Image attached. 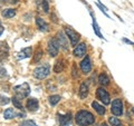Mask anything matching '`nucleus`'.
Returning <instances> with one entry per match:
<instances>
[{"mask_svg": "<svg viewBox=\"0 0 134 126\" xmlns=\"http://www.w3.org/2000/svg\"><path fill=\"white\" fill-rule=\"evenodd\" d=\"M75 119H76V124L79 126H88V125L94 124V122H95L94 115L91 112L85 111V110L77 112L76 116H75Z\"/></svg>", "mask_w": 134, "mask_h": 126, "instance_id": "nucleus-1", "label": "nucleus"}, {"mask_svg": "<svg viewBox=\"0 0 134 126\" xmlns=\"http://www.w3.org/2000/svg\"><path fill=\"white\" fill-rule=\"evenodd\" d=\"M49 74H50V66L47 62L38 66L34 70V77L37 79H45L46 77L49 76Z\"/></svg>", "mask_w": 134, "mask_h": 126, "instance_id": "nucleus-2", "label": "nucleus"}, {"mask_svg": "<svg viewBox=\"0 0 134 126\" xmlns=\"http://www.w3.org/2000/svg\"><path fill=\"white\" fill-rule=\"evenodd\" d=\"M14 93L16 94V97L17 98H25L30 94V87L27 83H24L23 85H18L14 87Z\"/></svg>", "mask_w": 134, "mask_h": 126, "instance_id": "nucleus-3", "label": "nucleus"}, {"mask_svg": "<svg viewBox=\"0 0 134 126\" xmlns=\"http://www.w3.org/2000/svg\"><path fill=\"white\" fill-rule=\"evenodd\" d=\"M111 112L113 115L115 116H122L123 115V102L122 99L116 98L112 102V108Z\"/></svg>", "mask_w": 134, "mask_h": 126, "instance_id": "nucleus-4", "label": "nucleus"}, {"mask_svg": "<svg viewBox=\"0 0 134 126\" xmlns=\"http://www.w3.org/2000/svg\"><path fill=\"white\" fill-rule=\"evenodd\" d=\"M48 54L52 57H56L58 55V51H59V43L56 38H52L49 41H48Z\"/></svg>", "mask_w": 134, "mask_h": 126, "instance_id": "nucleus-5", "label": "nucleus"}, {"mask_svg": "<svg viewBox=\"0 0 134 126\" xmlns=\"http://www.w3.org/2000/svg\"><path fill=\"white\" fill-rule=\"evenodd\" d=\"M65 33L66 36L68 37V39L70 41V45L72 46H76L78 44L79 41V35L74 30V29H72L70 27H65Z\"/></svg>", "mask_w": 134, "mask_h": 126, "instance_id": "nucleus-6", "label": "nucleus"}, {"mask_svg": "<svg viewBox=\"0 0 134 126\" xmlns=\"http://www.w3.org/2000/svg\"><path fill=\"white\" fill-rule=\"evenodd\" d=\"M96 97H97L104 105H108V104L111 103L110 95H108V93L106 91V89L104 87L97 88V90H96Z\"/></svg>", "mask_w": 134, "mask_h": 126, "instance_id": "nucleus-7", "label": "nucleus"}, {"mask_svg": "<svg viewBox=\"0 0 134 126\" xmlns=\"http://www.w3.org/2000/svg\"><path fill=\"white\" fill-rule=\"evenodd\" d=\"M81 69L83 71V74L88 75L92 71V61L90 56H85V58L81 61Z\"/></svg>", "mask_w": 134, "mask_h": 126, "instance_id": "nucleus-8", "label": "nucleus"}, {"mask_svg": "<svg viewBox=\"0 0 134 126\" xmlns=\"http://www.w3.org/2000/svg\"><path fill=\"white\" fill-rule=\"evenodd\" d=\"M57 117H58L59 126H69L70 125V122H72V114H70V112L66 113L65 115L57 114Z\"/></svg>", "mask_w": 134, "mask_h": 126, "instance_id": "nucleus-9", "label": "nucleus"}, {"mask_svg": "<svg viewBox=\"0 0 134 126\" xmlns=\"http://www.w3.org/2000/svg\"><path fill=\"white\" fill-rule=\"evenodd\" d=\"M86 50H87V47H86V44L85 43H81L79 45H77L75 47L74 51H73V55L75 57H83L86 55Z\"/></svg>", "mask_w": 134, "mask_h": 126, "instance_id": "nucleus-10", "label": "nucleus"}, {"mask_svg": "<svg viewBox=\"0 0 134 126\" xmlns=\"http://www.w3.org/2000/svg\"><path fill=\"white\" fill-rule=\"evenodd\" d=\"M56 39L58 40V43H59V46H62L63 49H64V50H68L69 46H68V43H67V37L65 36L64 32H63V31L57 32Z\"/></svg>", "mask_w": 134, "mask_h": 126, "instance_id": "nucleus-11", "label": "nucleus"}, {"mask_svg": "<svg viewBox=\"0 0 134 126\" xmlns=\"http://www.w3.org/2000/svg\"><path fill=\"white\" fill-rule=\"evenodd\" d=\"M39 107V103L36 98H29L27 99V103H26V108L29 112H36Z\"/></svg>", "mask_w": 134, "mask_h": 126, "instance_id": "nucleus-12", "label": "nucleus"}, {"mask_svg": "<svg viewBox=\"0 0 134 126\" xmlns=\"http://www.w3.org/2000/svg\"><path fill=\"white\" fill-rule=\"evenodd\" d=\"M9 55V48L5 41H0V61L3 60Z\"/></svg>", "mask_w": 134, "mask_h": 126, "instance_id": "nucleus-13", "label": "nucleus"}, {"mask_svg": "<svg viewBox=\"0 0 134 126\" xmlns=\"http://www.w3.org/2000/svg\"><path fill=\"white\" fill-rule=\"evenodd\" d=\"M36 25H37V27H38L39 30L43 31V32L48 31V29H49L47 22H46L43 18H40V17H37L36 18Z\"/></svg>", "mask_w": 134, "mask_h": 126, "instance_id": "nucleus-14", "label": "nucleus"}, {"mask_svg": "<svg viewBox=\"0 0 134 126\" xmlns=\"http://www.w3.org/2000/svg\"><path fill=\"white\" fill-rule=\"evenodd\" d=\"M65 66H66L65 59L60 58V59H58V60L56 61L55 66H54V71H55V73H57V74H58V73H62V71L65 69Z\"/></svg>", "mask_w": 134, "mask_h": 126, "instance_id": "nucleus-15", "label": "nucleus"}, {"mask_svg": "<svg viewBox=\"0 0 134 126\" xmlns=\"http://www.w3.org/2000/svg\"><path fill=\"white\" fill-rule=\"evenodd\" d=\"M87 95H88V84L84 82L81 84V87H79V97L86 98Z\"/></svg>", "mask_w": 134, "mask_h": 126, "instance_id": "nucleus-16", "label": "nucleus"}, {"mask_svg": "<svg viewBox=\"0 0 134 126\" xmlns=\"http://www.w3.org/2000/svg\"><path fill=\"white\" fill-rule=\"evenodd\" d=\"M31 53H32L31 47L24 48L18 54V59H25V58H29V57L31 56Z\"/></svg>", "mask_w": 134, "mask_h": 126, "instance_id": "nucleus-17", "label": "nucleus"}, {"mask_svg": "<svg viewBox=\"0 0 134 126\" xmlns=\"http://www.w3.org/2000/svg\"><path fill=\"white\" fill-rule=\"evenodd\" d=\"M91 16H92V19H93V29H94V32L96 33V36L98 37V38H100V39H103L104 37H103V35L100 33V31H99V27H98V25H97V22H96V19H95V16L93 15V12L91 11Z\"/></svg>", "mask_w": 134, "mask_h": 126, "instance_id": "nucleus-18", "label": "nucleus"}, {"mask_svg": "<svg viewBox=\"0 0 134 126\" xmlns=\"http://www.w3.org/2000/svg\"><path fill=\"white\" fill-rule=\"evenodd\" d=\"M17 116V113L15 112L14 108H7V110L3 112V117L5 119H12Z\"/></svg>", "mask_w": 134, "mask_h": 126, "instance_id": "nucleus-19", "label": "nucleus"}, {"mask_svg": "<svg viewBox=\"0 0 134 126\" xmlns=\"http://www.w3.org/2000/svg\"><path fill=\"white\" fill-rule=\"evenodd\" d=\"M98 83L102 86H108L110 85V78H108V76L105 73H102L98 76Z\"/></svg>", "mask_w": 134, "mask_h": 126, "instance_id": "nucleus-20", "label": "nucleus"}, {"mask_svg": "<svg viewBox=\"0 0 134 126\" xmlns=\"http://www.w3.org/2000/svg\"><path fill=\"white\" fill-rule=\"evenodd\" d=\"M1 15H2L3 18L10 19V18H12V17H15V16H16V10H15V9H11V8H8V9L2 10Z\"/></svg>", "mask_w": 134, "mask_h": 126, "instance_id": "nucleus-21", "label": "nucleus"}, {"mask_svg": "<svg viewBox=\"0 0 134 126\" xmlns=\"http://www.w3.org/2000/svg\"><path fill=\"white\" fill-rule=\"evenodd\" d=\"M92 107H93L94 110L97 112L98 115H104V114H105V108H104V106L99 105L97 102H93V103H92Z\"/></svg>", "mask_w": 134, "mask_h": 126, "instance_id": "nucleus-22", "label": "nucleus"}, {"mask_svg": "<svg viewBox=\"0 0 134 126\" xmlns=\"http://www.w3.org/2000/svg\"><path fill=\"white\" fill-rule=\"evenodd\" d=\"M40 1V5L38 3V7L41 8V10H43L45 14H48L49 12V1L48 0H39Z\"/></svg>", "mask_w": 134, "mask_h": 126, "instance_id": "nucleus-23", "label": "nucleus"}, {"mask_svg": "<svg viewBox=\"0 0 134 126\" xmlns=\"http://www.w3.org/2000/svg\"><path fill=\"white\" fill-rule=\"evenodd\" d=\"M59 100H60V96L59 95H50L48 97V102H49V104L52 105V106H55L56 104L59 103Z\"/></svg>", "mask_w": 134, "mask_h": 126, "instance_id": "nucleus-24", "label": "nucleus"}, {"mask_svg": "<svg viewBox=\"0 0 134 126\" xmlns=\"http://www.w3.org/2000/svg\"><path fill=\"white\" fill-rule=\"evenodd\" d=\"M11 102H12V104H14V106H15V107H17L18 110H20V111H23V110H24L23 104L20 103V99H19V98H17L16 96H15V97H12V98H11Z\"/></svg>", "mask_w": 134, "mask_h": 126, "instance_id": "nucleus-25", "label": "nucleus"}, {"mask_svg": "<svg viewBox=\"0 0 134 126\" xmlns=\"http://www.w3.org/2000/svg\"><path fill=\"white\" fill-rule=\"evenodd\" d=\"M108 123H110L112 126H123L122 122H121L120 119H117L116 117H112V116L108 118Z\"/></svg>", "mask_w": 134, "mask_h": 126, "instance_id": "nucleus-26", "label": "nucleus"}, {"mask_svg": "<svg viewBox=\"0 0 134 126\" xmlns=\"http://www.w3.org/2000/svg\"><path fill=\"white\" fill-rule=\"evenodd\" d=\"M41 56H43V50H41V49H38V50H37V53H36V55H35V57H34V59H32L34 64H37V62L40 60Z\"/></svg>", "mask_w": 134, "mask_h": 126, "instance_id": "nucleus-27", "label": "nucleus"}, {"mask_svg": "<svg viewBox=\"0 0 134 126\" xmlns=\"http://www.w3.org/2000/svg\"><path fill=\"white\" fill-rule=\"evenodd\" d=\"M21 126H37V124L34 121L28 119V121H24L21 123Z\"/></svg>", "mask_w": 134, "mask_h": 126, "instance_id": "nucleus-28", "label": "nucleus"}, {"mask_svg": "<svg viewBox=\"0 0 134 126\" xmlns=\"http://www.w3.org/2000/svg\"><path fill=\"white\" fill-rule=\"evenodd\" d=\"M10 100L8 97H3V96H0V104L1 105H7L8 103H9Z\"/></svg>", "mask_w": 134, "mask_h": 126, "instance_id": "nucleus-29", "label": "nucleus"}, {"mask_svg": "<svg viewBox=\"0 0 134 126\" xmlns=\"http://www.w3.org/2000/svg\"><path fill=\"white\" fill-rule=\"evenodd\" d=\"M72 75H73V78H77L78 77V74H77V68L76 66H73V70H72Z\"/></svg>", "mask_w": 134, "mask_h": 126, "instance_id": "nucleus-30", "label": "nucleus"}, {"mask_svg": "<svg viewBox=\"0 0 134 126\" xmlns=\"http://www.w3.org/2000/svg\"><path fill=\"white\" fill-rule=\"evenodd\" d=\"M123 41H124V43H126V44H130V45H132V46H134V43H133V41H131V40H129V39H126V38H124V39H123Z\"/></svg>", "mask_w": 134, "mask_h": 126, "instance_id": "nucleus-31", "label": "nucleus"}, {"mask_svg": "<svg viewBox=\"0 0 134 126\" xmlns=\"http://www.w3.org/2000/svg\"><path fill=\"white\" fill-rule=\"evenodd\" d=\"M52 18H53V19H52V21H53V22H55V24H56V22L58 21V20L56 19V17H55V15H54V14L52 15Z\"/></svg>", "mask_w": 134, "mask_h": 126, "instance_id": "nucleus-32", "label": "nucleus"}, {"mask_svg": "<svg viewBox=\"0 0 134 126\" xmlns=\"http://www.w3.org/2000/svg\"><path fill=\"white\" fill-rule=\"evenodd\" d=\"M3 30H5V28H3V27L1 26V25H0V36H1L2 33H3Z\"/></svg>", "mask_w": 134, "mask_h": 126, "instance_id": "nucleus-33", "label": "nucleus"}, {"mask_svg": "<svg viewBox=\"0 0 134 126\" xmlns=\"http://www.w3.org/2000/svg\"><path fill=\"white\" fill-rule=\"evenodd\" d=\"M100 126H108L106 123H102V124H100Z\"/></svg>", "mask_w": 134, "mask_h": 126, "instance_id": "nucleus-34", "label": "nucleus"}, {"mask_svg": "<svg viewBox=\"0 0 134 126\" xmlns=\"http://www.w3.org/2000/svg\"><path fill=\"white\" fill-rule=\"evenodd\" d=\"M132 112H133V114H134V107L132 108Z\"/></svg>", "mask_w": 134, "mask_h": 126, "instance_id": "nucleus-35", "label": "nucleus"}, {"mask_svg": "<svg viewBox=\"0 0 134 126\" xmlns=\"http://www.w3.org/2000/svg\"><path fill=\"white\" fill-rule=\"evenodd\" d=\"M0 25H1V22H0Z\"/></svg>", "mask_w": 134, "mask_h": 126, "instance_id": "nucleus-36", "label": "nucleus"}, {"mask_svg": "<svg viewBox=\"0 0 134 126\" xmlns=\"http://www.w3.org/2000/svg\"><path fill=\"white\" fill-rule=\"evenodd\" d=\"M98 126H100V125H98Z\"/></svg>", "mask_w": 134, "mask_h": 126, "instance_id": "nucleus-37", "label": "nucleus"}]
</instances>
